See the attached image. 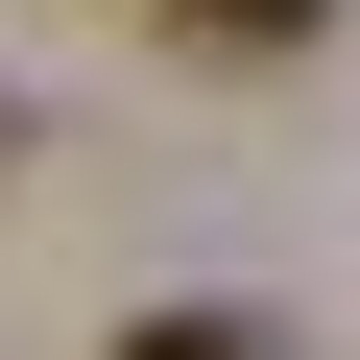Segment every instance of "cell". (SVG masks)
Returning a JSON list of instances; mask_svg holds the SVG:
<instances>
[{
	"label": "cell",
	"instance_id": "cell-1",
	"mask_svg": "<svg viewBox=\"0 0 360 360\" xmlns=\"http://www.w3.org/2000/svg\"><path fill=\"white\" fill-rule=\"evenodd\" d=\"M168 25H193L217 72H264V49H312V25H336V0H168Z\"/></svg>",
	"mask_w": 360,
	"mask_h": 360
},
{
	"label": "cell",
	"instance_id": "cell-2",
	"mask_svg": "<svg viewBox=\"0 0 360 360\" xmlns=\"http://www.w3.org/2000/svg\"><path fill=\"white\" fill-rule=\"evenodd\" d=\"M120 360H288V336H264V312H144Z\"/></svg>",
	"mask_w": 360,
	"mask_h": 360
}]
</instances>
